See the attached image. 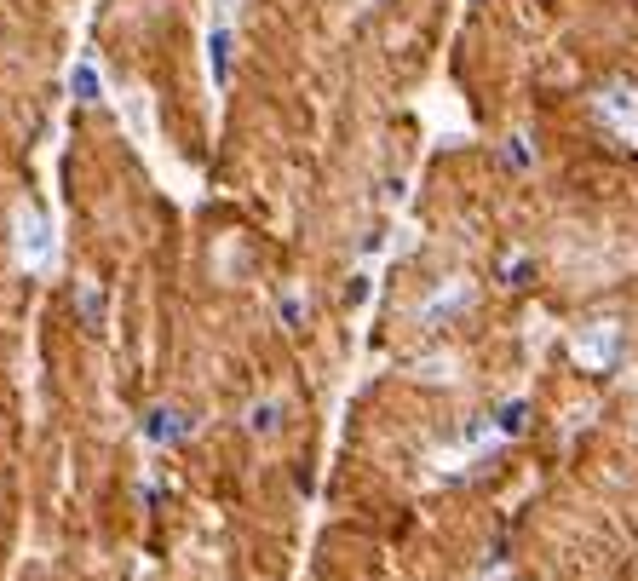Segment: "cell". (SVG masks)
<instances>
[{
    "mask_svg": "<svg viewBox=\"0 0 638 581\" xmlns=\"http://www.w3.org/2000/svg\"><path fill=\"white\" fill-rule=\"evenodd\" d=\"M18 259L23 265H35V271L52 265V231H46L41 213H29V208L18 213Z\"/></svg>",
    "mask_w": 638,
    "mask_h": 581,
    "instance_id": "1",
    "label": "cell"
},
{
    "mask_svg": "<svg viewBox=\"0 0 638 581\" xmlns=\"http://www.w3.org/2000/svg\"><path fill=\"white\" fill-rule=\"evenodd\" d=\"M575 351H581L587 363H598V369H604V363L616 357V323H593L581 340H575Z\"/></svg>",
    "mask_w": 638,
    "mask_h": 581,
    "instance_id": "2",
    "label": "cell"
}]
</instances>
